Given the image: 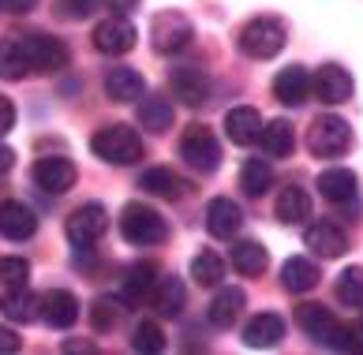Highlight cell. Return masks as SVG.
Listing matches in <instances>:
<instances>
[{
	"instance_id": "47",
	"label": "cell",
	"mask_w": 363,
	"mask_h": 355,
	"mask_svg": "<svg viewBox=\"0 0 363 355\" xmlns=\"http://www.w3.org/2000/svg\"><path fill=\"white\" fill-rule=\"evenodd\" d=\"M359 337H363V318H359Z\"/></svg>"
},
{
	"instance_id": "10",
	"label": "cell",
	"mask_w": 363,
	"mask_h": 355,
	"mask_svg": "<svg viewBox=\"0 0 363 355\" xmlns=\"http://www.w3.org/2000/svg\"><path fill=\"white\" fill-rule=\"evenodd\" d=\"M169 90H172V98L184 101V105H206L210 101V79L203 67H195V64H180V67H172L169 72Z\"/></svg>"
},
{
	"instance_id": "7",
	"label": "cell",
	"mask_w": 363,
	"mask_h": 355,
	"mask_svg": "<svg viewBox=\"0 0 363 355\" xmlns=\"http://www.w3.org/2000/svg\"><path fill=\"white\" fill-rule=\"evenodd\" d=\"M105 228H109V210L101 206V202H83L72 217L64 232H68V240L75 247H90V243H98L105 236Z\"/></svg>"
},
{
	"instance_id": "32",
	"label": "cell",
	"mask_w": 363,
	"mask_h": 355,
	"mask_svg": "<svg viewBox=\"0 0 363 355\" xmlns=\"http://www.w3.org/2000/svg\"><path fill=\"white\" fill-rule=\"evenodd\" d=\"M240 187H244V195L262 198L274 187V165L266 157H247L244 169H240Z\"/></svg>"
},
{
	"instance_id": "28",
	"label": "cell",
	"mask_w": 363,
	"mask_h": 355,
	"mask_svg": "<svg viewBox=\"0 0 363 355\" xmlns=\"http://www.w3.org/2000/svg\"><path fill=\"white\" fill-rule=\"evenodd\" d=\"M274 213L281 225H303L311 217V195L303 187H285L274 202Z\"/></svg>"
},
{
	"instance_id": "34",
	"label": "cell",
	"mask_w": 363,
	"mask_h": 355,
	"mask_svg": "<svg viewBox=\"0 0 363 355\" xmlns=\"http://www.w3.org/2000/svg\"><path fill=\"white\" fill-rule=\"evenodd\" d=\"M172 116H177V113H172V101L161 98V94L139 101V124H143L146 131H154V135L169 131V128H172Z\"/></svg>"
},
{
	"instance_id": "45",
	"label": "cell",
	"mask_w": 363,
	"mask_h": 355,
	"mask_svg": "<svg viewBox=\"0 0 363 355\" xmlns=\"http://www.w3.org/2000/svg\"><path fill=\"white\" fill-rule=\"evenodd\" d=\"M11 169H16V150L0 142V176H8Z\"/></svg>"
},
{
	"instance_id": "43",
	"label": "cell",
	"mask_w": 363,
	"mask_h": 355,
	"mask_svg": "<svg viewBox=\"0 0 363 355\" xmlns=\"http://www.w3.org/2000/svg\"><path fill=\"white\" fill-rule=\"evenodd\" d=\"M11 124H16V105H11L4 94H0V135L11 131Z\"/></svg>"
},
{
	"instance_id": "3",
	"label": "cell",
	"mask_w": 363,
	"mask_h": 355,
	"mask_svg": "<svg viewBox=\"0 0 363 355\" xmlns=\"http://www.w3.org/2000/svg\"><path fill=\"white\" fill-rule=\"evenodd\" d=\"M120 236L128 243H135V247H154V243H161L169 236V225L154 206H146V202H128L124 213H120Z\"/></svg>"
},
{
	"instance_id": "14",
	"label": "cell",
	"mask_w": 363,
	"mask_h": 355,
	"mask_svg": "<svg viewBox=\"0 0 363 355\" xmlns=\"http://www.w3.org/2000/svg\"><path fill=\"white\" fill-rule=\"evenodd\" d=\"M311 90H315V79L307 75V67H300V64L281 67L277 79H274V98L281 105H289V108L303 105L307 98H311Z\"/></svg>"
},
{
	"instance_id": "37",
	"label": "cell",
	"mask_w": 363,
	"mask_h": 355,
	"mask_svg": "<svg viewBox=\"0 0 363 355\" xmlns=\"http://www.w3.org/2000/svg\"><path fill=\"white\" fill-rule=\"evenodd\" d=\"M131 348L143 351V355H157L161 348H165V333H161V325L157 322H139L135 325V333H131Z\"/></svg>"
},
{
	"instance_id": "42",
	"label": "cell",
	"mask_w": 363,
	"mask_h": 355,
	"mask_svg": "<svg viewBox=\"0 0 363 355\" xmlns=\"http://www.w3.org/2000/svg\"><path fill=\"white\" fill-rule=\"evenodd\" d=\"M19 333L16 329H8V325H0V355H11V351H19Z\"/></svg>"
},
{
	"instance_id": "30",
	"label": "cell",
	"mask_w": 363,
	"mask_h": 355,
	"mask_svg": "<svg viewBox=\"0 0 363 355\" xmlns=\"http://www.w3.org/2000/svg\"><path fill=\"white\" fill-rule=\"evenodd\" d=\"M154 284H157V266L154 262H139V266L128 269L124 288H120V299H124V303H143V299H150Z\"/></svg>"
},
{
	"instance_id": "16",
	"label": "cell",
	"mask_w": 363,
	"mask_h": 355,
	"mask_svg": "<svg viewBox=\"0 0 363 355\" xmlns=\"http://www.w3.org/2000/svg\"><path fill=\"white\" fill-rule=\"evenodd\" d=\"M38 232V217L30 206H23L19 198H4L0 202V236L4 240H30Z\"/></svg>"
},
{
	"instance_id": "21",
	"label": "cell",
	"mask_w": 363,
	"mask_h": 355,
	"mask_svg": "<svg viewBox=\"0 0 363 355\" xmlns=\"http://www.w3.org/2000/svg\"><path fill=\"white\" fill-rule=\"evenodd\" d=\"M244 307H247L244 288H221L218 295H213V303L206 307V318H210L213 329H233L236 318L244 314Z\"/></svg>"
},
{
	"instance_id": "29",
	"label": "cell",
	"mask_w": 363,
	"mask_h": 355,
	"mask_svg": "<svg viewBox=\"0 0 363 355\" xmlns=\"http://www.w3.org/2000/svg\"><path fill=\"white\" fill-rule=\"evenodd\" d=\"M281 284H285V292H296V295H303V292H311L315 284H318V266L311 262V258H289L285 266H281Z\"/></svg>"
},
{
	"instance_id": "6",
	"label": "cell",
	"mask_w": 363,
	"mask_h": 355,
	"mask_svg": "<svg viewBox=\"0 0 363 355\" xmlns=\"http://www.w3.org/2000/svg\"><path fill=\"white\" fill-rule=\"evenodd\" d=\"M180 157L191 169H199V172H213V169L221 165V146H218V139H213L210 128L191 124V128L180 135Z\"/></svg>"
},
{
	"instance_id": "26",
	"label": "cell",
	"mask_w": 363,
	"mask_h": 355,
	"mask_svg": "<svg viewBox=\"0 0 363 355\" xmlns=\"http://www.w3.org/2000/svg\"><path fill=\"white\" fill-rule=\"evenodd\" d=\"M285 337V318L281 314H255L244 325V344L247 348H274Z\"/></svg>"
},
{
	"instance_id": "24",
	"label": "cell",
	"mask_w": 363,
	"mask_h": 355,
	"mask_svg": "<svg viewBox=\"0 0 363 355\" xmlns=\"http://www.w3.org/2000/svg\"><path fill=\"white\" fill-rule=\"evenodd\" d=\"M105 94H109L113 101L120 105H128V101H139L143 94H146V83H143V75L135 72V67H109V75H105Z\"/></svg>"
},
{
	"instance_id": "2",
	"label": "cell",
	"mask_w": 363,
	"mask_h": 355,
	"mask_svg": "<svg viewBox=\"0 0 363 355\" xmlns=\"http://www.w3.org/2000/svg\"><path fill=\"white\" fill-rule=\"evenodd\" d=\"M90 150L105 161V165H135L143 157V139H139V131L128 128V124H105L101 131H94Z\"/></svg>"
},
{
	"instance_id": "4",
	"label": "cell",
	"mask_w": 363,
	"mask_h": 355,
	"mask_svg": "<svg viewBox=\"0 0 363 355\" xmlns=\"http://www.w3.org/2000/svg\"><path fill=\"white\" fill-rule=\"evenodd\" d=\"M236 45L251 60H274L277 52L285 49V26H281V19L259 16V19H251L244 30H240Z\"/></svg>"
},
{
	"instance_id": "18",
	"label": "cell",
	"mask_w": 363,
	"mask_h": 355,
	"mask_svg": "<svg viewBox=\"0 0 363 355\" xmlns=\"http://www.w3.org/2000/svg\"><path fill=\"white\" fill-rule=\"evenodd\" d=\"M30 72L34 67H30V52H26V38H19V34L0 38V79L4 83H19Z\"/></svg>"
},
{
	"instance_id": "12",
	"label": "cell",
	"mask_w": 363,
	"mask_h": 355,
	"mask_svg": "<svg viewBox=\"0 0 363 355\" xmlns=\"http://www.w3.org/2000/svg\"><path fill=\"white\" fill-rule=\"evenodd\" d=\"M34 176V184L45 191V195H64V191H72L75 180H79V172L68 157H42L38 165L30 169Z\"/></svg>"
},
{
	"instance_id": "46",
	"label": "cell",
	"mask_w": 363,
	"mask_h": 355,
	"mask_svg": "<svg viewBox=\"0 0 363 355\" xmlns=\"http://www.w3.org/2000/svg\"><path fill=\"white\" fill-rule=\"evenodd\" d=\"M64 351H94V344H75V340H68V344H64Z\"/></svg>"
},
{
	"instance_id": "11",
	"label": "cell",
	"mask_w": 363,
	"mask_h": 355,
	"mask_svg": "<svg viewBox=\"0 0 363 355\" xmlns=\"http://www.w3.org/2000/svg\"><path fill=\"white\" fill-rule=\"evenodd\" d=\"M26 52H30V67L42 75H57L68 67V45L60 38H49V34H26Z\"/></svg>"
},
{
	"instance_id": "9",
	"label": "cell",
	"mask_w": 363,
	"mask_h": 355,
	"mask_svg": "<svg viewBox=\"0 0 363 355\" xmlns=\"http://www.w3.org/2000/svg\"><path fill=\"white\" fill-rule=\"evenodd\" d=\"M135 42H139V30L124 16H109L105 23L94 26V49L105 52V57H124V52L135 49Z\"/></svg>"
},
{
	"instance_id": "39",
	"label": "cell",
	"mask_w": 363,
	"mask_h": 355,
	"mask_svg": "<svg viewBox=\"0 0 363 355\" xmlns=\"http://www.w3.org/2000/svg\"><path fill=\"white\" fill-rule=\"evenodd\" d=\"M0 281L8 284V288H23L26 281H30V262L19 254H11V258H0Z\"/></svg>"
},
{
	"instance_id": "33",
	"label": "cell",
	"mask_w": 363,
	"mask_h": 355,
	"mask_svg": "<svg viewBox=\"0 0 363 355\" xmlns=\"http://www.w3.org/2000/svg\"><path fill=\"white\" fill-rule=\"evenodd\" d=\"M259 146H262L266 157H289L292 146H296L292 124H289V120H270V124L262 128V135H259Z\"/></svg>"
},
{
	"instance_id": "5",
	"label": "cell",
	"mask_w": 363,
	"mask_h": 355,
	"mask_svg": "<svg viewBox=\"0 0 363 355\" xmlns=\"http://www.w3.org/2000/svg\"><path fill=\"white\" fill-rule=\"evenodd\" d=\"M352 146V128H348V120L341 116H318L311 128H307V150H311L315 157L322 161H330V157H341L345 150Z\"/></svg>"
},
{
	"instance_id": "44",
	"label": "cell",
	"mask_w": 363,
	"mask_h": 355,
	"mask_svg": "<svg viewBox=\"0 0 363 355\" xmlns=\"http://www.w3.org/2000/svg\"><path fill=\"white\" fill-rule=\"evenodd\" d=\"M105 8L113 11V16H128V11H135L139 8V0H101Z\"/></svg>"
},
{
	"instance_id": "8",
	"label": "cell",
	"mask_w": 363,
	"mask_h": 355,
	"mask_svg": "<svg viewBox=\"0 0 363 355\" xmlns=\"http://www.w3.org/2000/svg\"><path fill=\"white\" fill-rule=\"evenodd\" d=\"M150 38H154L157 52H184L195 38V26L187 23V16H180V11H161V16H154Z\"/></svg>"
},
{
	"instance_id": "27",
	"label": "cell",
	"mask_w": 363,
	"mask_h": 355,
	"mask_svg": "<svg viewBox=\"0 0 363 355\" xmlns=\"http://www.w3.org/2000/svg\"><path fill=\"white\" fill-rule=\"evenodd\" d=\"M139 187L146 191V195H157V198H169V202H177V198L187 195V184H184L172 169H165V165L146 169V172L139 176Z\"/></svg>"
},
{
	"instance_id": "31",
	"label": "cell",
	"mask_w": 363,
	"mask_h": 355,
	"mask_svg": "<svg viewBox=\"0 0 363 355\" xmlns=\"http://www.w3.org/2000/svg\"><path fill=\"white\" fill-rule=\"evenodd\" d=\"M228 262H233L236 273H244V277H259V273H266V266H270V254H266L262 243L240 240L233 247V254H228Z\"/></svg>"
},
{
	"instance_id": "23",
	"label": "cell",
	"mask_w": 363,
	"mask_h": 355,
	"mask_svg": "<svg viewBox=\"0 0 363 355\" xmlns=\"http://www.w3.org/2000/svg\"><path fill=\"white\" fill-rule=\"evenodd\" d=\"M356 187H359V180L352 169H326L318 176V195L333 202V206H348L356 198Z\"/></svg>"
},
{
	"instance_id": "36",
	"label": "cell",
	"mask_w": 363,
	"mask_h": 355,
	"mask_svg": "<svg viewBox=\"0 0 363 355\" xmlns=\"http://www.w3.org/2000/svg\"><path fill=\"white\" fill-rule=\"evenodd\" d=\"M120 299H113V295H98L90 303V325L98 333H105V329H116V322H120Z\"/></svg>"
},
{
	"instance_id": "35",
	"label": "cell",
	"mask_w": 363,
	"mask_h": 355,
	"mask_svg": "<svg viewBox=\"0 0 363 355\" xmlns=\"http://www.w3.org/2000/svg\"><path fill=\"white\" fill-rule=\"evenodd\" d=\"M191 277H195V284H203V288H213V284L225 277V262L213 251H199L191 258Z\"/></svg>"
},
{
	"instance_id": "25",
	"label": "cell",
	"mask_w": 363,
	"mask_h": 355,
	"mask_svg": "<svg viewBox=\"0 0 363 355\" xmlns=\"http://www.w3.org/2000/svg\"><path fill=\"white\" fill-rule=\"evenodd\" d=\"M0 314H4L8 322H34V318H42V299H38L34 292H26V284L23 288H8L4 295H0Z\"/></svg>"
},
{
	"instance_id": "19",
	"label": "cell",
	"mask_w": 363,
	"mask_h": 355,
	"mask_svg": "<svg viewBox=\"0 0 363 355\" xmlns=\"http://www.w3.org/2000/svg\"><path fill=\"white\" fill-rule=\"evenodd\" d=\"M42 318L52 325V329H72L79 322V299L68 288H52L42 295Z\"/></svg>"
},
{
	"instance_id": "17",
	"label": "cell",
	"mask_w": 363,
	"mask_h": 355,
	"mask_svg": "<svg viewBox=\"0 0 363 355\" xmlns=\"http://www.w3.org/2000/svg\"><path fill=\"white\" fill-rule=\"evenodd\" d=\"M225 135H228V142H233V146H251V142H259V135H262V116H259V108H251V105L228 108V113H225Z\"/></svg>"
},
{
	"instance_id": "41",
	"label": "cell",
	"mask_w": 363,
	"mask_h": 355,
	"mask_svg": "<svg viewBox=\"0 0 363 355\" xmlns=\"http://www.w3.org/2000/svg\"><path fill=\"white\" fill-rule=\"evenodd\" d=\"M38 0H0V11L4 16H26V11H34Z\"/></svg>"
},
{
	"instance_id": "40",
	"label": "cell",
	"mask_w": 363,
	"mask_h": 355,
	"mask_svg": "<svg viewBox=\"0 0 363 355\" xmlns=\"http://www.w3.org/2000/svg\"><path fill=\"white\" fill-rule=\"evenodd\" d=\"M52 8H57L60 19H90L94 8H98V0H52Z\"/></svg>"
},
{
	"instance_id": "38",
	"label": "cell",
	"mask_w": 363,
	"mask_h": 355,
	"mask_svg": "<svg viewBox=\"0 0 363 355\" xmlns=\"http://www.w3.org/2000/svg\"><path fill=\"white\" fill-rule=\"evenodd\" d=\"M337 299L348 307H363V266H348L337 277Z\"/></svg>"
},
{
	"instance_id": "13",
	"label": "cell",
	"mask_w": 363,
	"mask_h": 355,
	"mask_svg": "<svg viewBox=\"0 0 363 355\" xmlns=\"http://www.w3.org/2000/svg\"><path fill=\"white\" fill-rule=\"evenodd\" d=\"M352 75L345 72L341 64H322L315 72V98L322 105H345L352 98Z\"/></svg>"
},
{
	"instance_id": "1",
	"label": "cell",
	"mask_w": 363,
	"mask_h": 355,
	"mask_svg": "<svg viewBox=\"0 0 363 355\" xmlns=\"http://www.w3.org/2000/svg\"><path fill=\"white\" fill-rule=\"evenodd\" d=\"M296 325L315 340L322 348H333V351H359V329H348L345 322L333 318L330 307L322 303H300L296 307Z\"/></svg>"
},
{
	"instance_id": "20",
	"label": "cell",
	"mask_w": 363,
	"mask_h": 355,
	"mask_svg": "<svg viewBox=\"0 0 363 355\" xmlns=\"http://www.w3.org/2000/svg\"><path fill=\"white\" fill-rule=\"evenodd\" d=\"M303 243H307V247H311V254H318V258H341L345 247H348L345 232H341L337 225H330V221L307 225V228H303Z\"/></svg>"
},
{
	"instance_id": "22",
	"label": "cell",
	"mask_w": 363,
	"mask_h": 355,
	"mask_svg": "<svg viewBox=\"0 0 363 355\" xmlns=\"http://www.w3.org/2000/svg\"><path fill=\"white\" fill-rule=\"evenodd\" d=\"M187 303V288H184V281L180 277H157L154 284V292H150V307L161 314V318H180V310Z\"/></svg>"
},
{
	"instance_id": "15",
	"label": "cell",
	"mask_w": 363,
	"mask_h": 355,
	"mask_svg": "<svg viewBox=\"0 0 363 355\" xmlns=\"http://www.w3.org/2000/svg\"><path fill=\"white\" fill-rule=\"evenodd\" d=\"M240 228H244V210L225 195L210 198V206H206V232L210 236L213 240H233Z\"/></svg>"
}]
</instances>
